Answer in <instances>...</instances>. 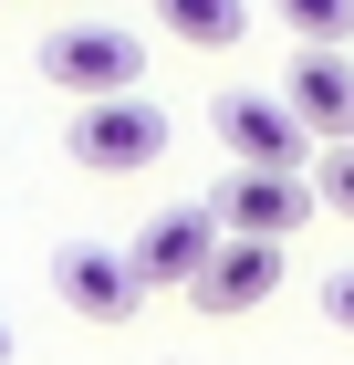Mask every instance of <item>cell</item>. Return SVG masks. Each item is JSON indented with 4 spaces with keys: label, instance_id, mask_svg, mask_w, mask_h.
Returning a JSON list of instances; mask_svg holds the SVG:
<instances>
[{
    "label": "cell",
    "instance_id": "6da1fadb",
    "mask_svg": "<svg viewBox=\"0 0 354 365\" xmlns=\"http://www.w3.org/2000/svg\"><path fill=\"white\" fill-rule=\"evenodd\" d=\"M63 146H73V168H83V178H146L167 146H177V125H167L146 94H105V105H73Z\"/></svg>",
    "mask_w": 354,
    "mask_h": 365
},
{
    "label": "cell",
    "instance_id": "7a4b0ae2",
    "mask_svg": "<svg viewBox=\"0 0 354 365\" xmlns=\"http://www.w3.org/2000/svg\"><path fill=\"white\" fill-rule=\"evenodd\" d=\"M136 73H146V31H125V21H53L42 31V84L83 94V105L136 94Z\"/></svg>",
    "mask_w": 354,
    "mask_h": 365
},
{
    "label": "cell",
    "instance_id": "3957f363",
    "mask_svg": "<svg viewBox=\"0 0 354 365\" xmlns=\"http://www.w3.org/2000/svg\"><path fill=\"white\" fill-rule=\"evenodd\" d=\"M209 125H219V146H229V157H240V168H313V136H302V115L281 105L271 84H229L209 105Z\"/></svg>",
    "mask_w": 354,
    "mask_h": 365
},
{
    "label": "cell",
    "instance_id": "277c9868",
    "mask_svg": "<svg viewBox=\"0 0 354 365\" xmlns=\"http://www.w3.org/2000/svg\"><path fill=\"white\" fill-rule=\"evenodd\" d=\"M53 292H63L73 324H136V313H146L136 261L105 251V240H63V251H53Z\"/></svg>",
    "mask_w": 354,
    "mask_h": 365
},
{
    "label": "cell",
    "instance_id": "5b68a950",
    "mask_svg": "<svg viewBox=\"0 0 354 365\" xmlns=\"http://www.w3.org/2000/svg\"><path fill=\"white\" fill-rule=\"evenodd\" d=\"M219 240H229V230H219V209H198V198H188V209H157V220L125 240V261H136L146 292H188V282L209 272Z\"/></svg>",
    "mask_w": 354,
    "mask_h": 365
},
{
    "label": "cell",
    "instance_id": "8992f818",
    "mask_svg": "<svg viewBox=\"0 0 354 365\" xmlns=\"http://www.w3.org/2000/svg\"><path fill=\"white\" fill-rule=\"evenodd\" d=\"M209 209H219V230H229V240H292L323 198H313V178H292V168H240Z\"/></svg>",
    "mask_w": 354,
    "mask_h": 365
},
{
    "label": "cell",
    "instance_id": "52a82bcc",
    "mask_svg": "<svg viewBox=\"0 0 354 365\" xmlns=\"http://www.w3.org/2000/svg\"><path fill=\"white\" fill-rule=\"evenodd\" d=\"M281 292V240H219L209 272L188 282V303L209 313V324H229V313H261Z\"/></svg>",
    "mask_w": 354,
    "mask_h": 365
},
{
    "label": "cell",
    "instance_id": "ba28073f",
    "mask_svg": "<svg viewBox=\"0 0 354 365\" xmlns=\"http://www.w3.org/2000/svg\"><path fill=\"white\" fill-rule=\"evenodd\" d=\"M281 105L302 115V136H313V146H344V136H354V53H292Z\"/></svg>",
    "mask_w": 354,
    "mask_h": 365
},
{
    "label": "cell",
    "instance_id": "9c48e42d",
    "mask_svg": "<svg viewBox=\"0 0 354 365\" xmlns=\"http://www.w3.org/2000/svg\"><path fill=\"white\" fill-rule=\"evenodd\" d=\"M146 11H157V31L188 42V53H229L250 31V0H146Z\"/></svg>",
    "mask_w": 354,
    "mask_h": 365
},
{
    "label": "cell",
    "instance_id": "30bf717a",
    "mask_svg": "<svg viewBox=\"0 0 354 365\" xmlns=\"http://www.w3.org/2000/svg\"><path fill=\"white\" fill-rule=\"evenodd\" d=\"M271 21L302 53H354V0H271Z\"/></svg>",
    "mask_w": 354,
    "mask_h": 365
},
{
    "label": "cell",
    "instance_id": "8fae6325",
    "mask_svg": "<svg viewBox=\"0 0 354 365\" xmlns=\"http://www.w3.org/2000/svg\"><path fill=\"white\" fill-rule=\"evenodd\" d=\"M302 178H313V198H323L333 220H354V136H344V146H313Z\"/></svg>",
    "mask_w": 354,
    "mask_h": 365
},
{
    "label": "cell",
    "instance_id": "7c38bea8",
    "mask_svg": "<svg viewBox=\"0 0 354 365\" xmlns=\"http://www.w3.org/2000/svg\"><path fill=\"white\" fill-rule=\"evenodd\" d=\"M323 324H344V334H354V261H344V272H323Z\"/></svg>",
    "mask_w": 354,
    "mask_h": 365
},
{
    "label": "cell",
    "instance_id": "4fadbf2b",
    "mask_svg": "<svg viewBox=\"0 0 354 365\" xmlns=\"http://www.w3.org/2000/svg\"><path fill=\"white\" fill-rule=\"evenodd\" d=\"M0 365H11V324H0Z\"/></svg>",
    "mask_w": 354,
    "mask_h": 365
}]
</instances>
